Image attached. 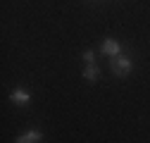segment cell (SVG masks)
I'll use <instances>...</instances> for the list:
<instances>
[{
  "mask_svg": "<svg viewBox=\"0 0 150 143\" xmlns=\"http://www.w3.org/2000/svg\"><path fill=\"white\" fill-rule=\"evenodd\" d=\"M131 72H134V60H131L129 55H119L112 60V74H115L117 79H126Z\"/></svg>",
  "mask_w": 150,
  "mask_h": 143,
  "instance_id": "obj_1",
  "label": "cell"
},
{
  "mask_svg": "<svg viewBox=\"0 0 150 143\" xmlns=\"http://www.w3.org/2000/svg\"><path fill=\"white\" fill-rule=\"evenodd\" d=\"M100 52H103V55H107L110 60H115V57L122 55V43H119L117 38H105L103 45H100Z\"/></svg>",
  "mask_w": 150,
  "mask_h": 143,
  "instance_id": "obj_2",
  "label": "cell"
},
{
  "mask_svg": "<svg viewBox=\"0 0 150 143\" xmlns=\"http://www.w3.org/2000/svg\"><path fill=\"white\" fill-rule=\"evenodd\" d=\"M10 100L14 103V105H29L31 103V93L29 91H24V88H12V91H10Z\"/></svg>",
  "mask_w": 150,
  "mask_h": 143,
  "instance_id": "obj_3",
  "label": "cell"
},
{
  "mask_svg": "<svg viewBox=\"0 0 150 143\" xmlns=\"http://www.w3.org/2000/svg\"><path fill=\"white\" fill-rule=\"evenodd\" d=\"M41 141H43V131L41 129H29L26 134L14 138V143H41Z\"/></svg>",
  "mask_w": 150,
  "mask_h": 143,
  "instance_id": "obj_4",
  "label": "cell"
},
{
  "mask_svg": "<svg viewBox=\"0 0 150 143\" xmlns=\"http://www.w3.org/2000/svg\"><path fill=\"white\" fill-rule=\"evenodd\" d=\"M83 79L91 81V84H96V81L100 79V67H98V64H86V69H83Z\"/></svg>",
  "mask_w": 150,
  "mask_h": 143,
  "instance_id": "obj_5",
  "label": "cell"
},
{
  "mask_svg": "<svg viewBox=\"0 0 150 143\" xmlns=\"http://www.w3.org/2000/svg\"><path fill=\"white\" fill-rule=\"evenodd\" d=\"M81 57H83L86 64H96V52H93V50H83V52H81Z\"/></svg>",
  "mask_w": 150,
  "mask_h": 143,
  "instance_id": "obj_6",
  "label": "cell"
},
{
  "mask_svg": "<svg viewBox=\"0 0 150 143\" xmlns=\"http://www.w3.org/2000/svg\"><path fill=\"white\" fill-rule=\"evenodd\" d=\"M93 3H98V0H93Z\"/></svg>",
  "mask_w": 150,
  "mask_h": 143,
  "instance_id": "obj_7",
  "label": "cell"
}]
</instances>
